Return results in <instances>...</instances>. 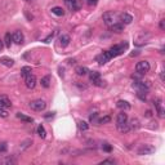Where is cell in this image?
Segmentation results:
<instances>
[{
    "instance_id": "39",
    "label": "cell",
    "mask_w": 165,
    "mask_h": 165,
    "mask_svg": "<svg viewBox=\"0 0 165 165\" xmlns=\"http://www.w3.org/2000/svg\"><path fill=\"white\" fill-rule=\"evenodd\" d=\"M53 116H54V112H48V114L45 115L46 119H50V117H53Z\"/></svg>"
},
{
    "instance_id": "19",
    "label": "cell",
    "mask_w": 165,
    "mask_h": 165,
    "mask_svg": "<svg viewBox=\"0 0 165 165\" xmlns=\"http://www.w3.org/2000/svg\"><path fill=\"white\" fill-rule=\"evenodd\" d=\"M121 21H123L124 25H129V23H132V21H133V17H132L130 14H128V13H123Z\"/></svg>"
},
{
    "instance_id": "37",
    "label": "cell",
    "mask_w": 165,
    "mask_h": 165,
    "mask_svg": "<svg viewBox=\"0 0 165 165\" xmlns=\"http://www.w3.org/2000/svg\"><path fill=\"white\" fill-rule=\"evenodd\" d=\"M85 1H87L89 5H97L98 0H85Z\"/></svg>"
},
{
    "instance_id": "41",
    "label": "cell",
    "mask_w": 165,
    "mask_h": 165,
    "mask_svg": "<svg viewBox=\"0 0 165 165\" xmlns=\"http://www.w3.org/2000/svg\"><path fill=\"white\" fill-rule=\"evenodd\" d=\"M68 63H70V65H72V63H75V59H70V61H68Z\"/></svg>"
},
{
    "instance_id": "1",
    "label": "cell",
    "mask_w": 165,
    "mask_h": 165,
    "mask_svg": "<svg viewBox=\"0 0 165 165\" xmlns=\"http://www.w3.org/2000/svg\"><path fill=\"white\" fill-rule=\"evenodd\" d=\"M126 49H128V43H120V44H116V45L111 46L108 53L111 54V57L114 58V57H117V56H120V54H123L124 50H126Z\"/></svg>"
},
{
    "instance_id": "10",
    "label": "cell",
    "mask_w": 165,
    "mask_h": 165,
    "mask_svg": "<svg viewBox=\"0 0 165 165\" xmlns=\"http://www.w3.org/2000/svg\"><path fill=\"white\" fill-rule=\"evenodd\" d=\"M153 104H155V107H156V111H158L159 116H160V117H164V108H163V101H161L160 98H156V100L153 101Z\"/></svg>"
},
{
    "instance_id": "27",
    "label": "cell",
    "mask_w": 165,
    "mask_h": 165,
    "mask_svg": "<svg viewBox=\"0 0 165 165\" xmlns=\"http://www.w3.org/2000/svg\"><path fill=\"white\" fill-rule=\"evenodd\" d=\"M111 121V116L110 115H106V116L101 117V119H98V125H103V124H108Z\"/></svg>"
},
{
    "instance_id": "20",
    "label": "cell",
    "mask_w": 165,
    "mask_h": 165,
    "mask_svg": "<svg viewBox=\"0 0 165 165\" xmlns=\"http://www.w3.org/2000/svg\"><path fill=\"white\" fill-rule=\"evenodd\" d=\"M116 106L119 107V108H121V110H129L130 108V104H129L126 101H123V100H120V101H117V103H116Z\"/></svg>"
},
{
    "instance_id": "33",
    "label": "cell",
    "mask_w": 165,
    "mask_h": 165,
    "mask_svg": "<svg viewBox=\"0 0 165 165\" xmlns=\"http://www.w3.org/2000/svg\"><path fill=\"white\" fill-rule=\"evenodd\" d=\"M100 164L101 165H103V164H115V160H114V159H106V160L101 161Z\"/></svg>"
},
{
    "instance_id": "35",
    "label": "cell",
    "mask_w": 165,
    "mask_h": 165,
    "mask_svg": "<svg viewBox=\"0 0 165 165\" xmlns=\"http://www.w3.org/2000/svg\"><path fill=\"white\" fill-rule=\"evenodd\" d=\"M32 143V141H30V139H27V141H25L23 143H22V146H21V148L22 150H23V148H26V147H29L30 145Z\"/></svg>"
},
{
    "instance_id": "31",
    "label": "cell",
    "mask_w": 165,
    "mask_h": 165,
    "mask_svg": "<svg viewBox=\"0 0 165 165\" xmlns=\"http://www.w3.org/2000/svg\"><path fill=\"white\" fill-rule=\"evenodd\" d=\"M8 116V110L5 107L0 106V117H7Z\"/></svg>"
},
{
    "instance_id": "36",
    "label": "cell",
    "mask_w": 165,
    "mask_h": 165,
    "mask_svg": "<svg viewBox=\"0 0 165 165\" xmlns=\"http://www.w3.org/2000/svg\"><path fill=\"white\" fill-rule=\"evenodd\" d=\"M5 151H7V143L1 142V143H0V152H5Z\"/></svg>"
},
{
    "instance_id": "18",
    "label": "cell",
    "mask_w": 165,
    "mask_h": 165,
    "mask_svg": "<svg viewBox=\"0 0 165 165\" xmlns=\"http://www.w3.org/2000/svg\"><path fill=\"white\" fill-rule=\"evenodd\" d=\"M58 40H59V44H61L62 46H67L68 44H70V41H71V39H70V36H68V35H61Z\"/></svg>"
},
{
    "instance_id": "34",
    "label": "cell",
    "mask_w": 165,
    "mask_h": 165,
    "mask_svg": "<svg viewBox=\"0 0 165 165\" xmlns=\"http://www.w3.org/2000/svg\"><path fill=\"white\" fill-rule=\"evenodd\" d=\"M54 35H56V31H53L50 35H48V38H45V39H44V41H45V43H49V41H50V40L54 38Z\"/></svg>"
},
{
    "instance_id": "2",
    "label": "cell",
    "mask_w": 165,
    "mask_h": 165,
    "mask_svg": "<svg viewBox=\"0 0 165 165\" xmlns=\"http://www.w3.org/2000/svg\"><path fill=\"white\" fill-rule=\"evenodd\" d=\"M102 20L108 27H111L112 25L117 23V17L114 12H104L103 16H102Z\"/></svg>"
},
{
    "instance_id": "4",
    "label": "cell",
    "mask_w": 165,
    "mask_h": 165,
    "mask_svg": "<svg viewBox=\"0 0 165 165\" xmlns=\"http://www.w3.org/2000/svg\"><path fill=\"white\" fill-rule=\"evenodd\" d=\"M150 68H151V66L147 61H139L136 65V71L139 74V75H145L146 72L150 71Z\"/></svg>"
},
{
    "instance_id": "42",
    "label": "cell",
    "mask_w": 165,
    "mask_h": 165,
    "mask_svg": "<svg viewBox=\"0 0 165 165\" xmlns=\"http://www.w3.org/2000/svg\"><path fill=\"white\" fill-rule=\"evenodd\" d=\"M25 1H27V3H30V1H34V0H25Z\"/></svg>"
},
{
    "instance_id": "25",
    "label": "cell",
    "mask_w": 165,
    "mask_h": 165,
    "mask_svg": "<svg viewBox=\"0 0 165 165\" xmlns=\"http://www.w3.org/2000/svg\"><path fill=\"white\" fill-rule=\"evenodd\" d=\"M117 130H119L120 133H128V132L130 130V128H129V124L125 123V124H123V125H119V126H117Z\"/></svg>"
},
{
    "instance_id": "11",
    "label": "cell",
    "mask_w": 165,
    "mask_h": 165,
    "mask_svg": "<svg viewBox=\"0 0 165 165\" xmlns=\"http://www.w3.org/2000/svg\"><path fill=\"white\" fill-rule=\"evenodd\" d=\"M65 1H66V5L68 7V9H71V10L80 9V4L78 3V0H65Z\"/></svg>"
},
{
    "instance_id": "14",
    "label": "cell",
    "mask_w": 165,
    "mask_h": 165,
    "mask_svg": "<svg viewBox=\"0 0 165 165\" xmlns=\"http://www.w3.org/2000/svg\"><path fill=\"white\" fill-rule=\"evenodd\" d=\"M0 63L7 66V67H12V66L14 65V61H13L12 58H9V57H1V58H0Z\"/></svg>"
},
{
    "instance_id": "26",
    "label": "cell",
    "mask_w": 165,
    "mask_h": 165,
    "mask_svg": "<svg viewBox=\"0 0 165 165\" xmlns=\"http://www.w3.org/2000/svg\"><path fill=\"white\" fill-rule=\"evenodd\" d=\"M78 126L81 132H85V130H88V128H89V124L87 121H84V120H80V121L78 123Z\"/></svg>"
},
{
    "instance_id": "12",
    "label": "cell",
    "mask_w": 165,
    "mask_h": 165,
    "mask_svg": "<svg viewBox=\"0 0 165 165\" xmlns=\"http://www.w3.org/2000/svg\"><path fill=\"white\" fill-rule=\"evenodd\" d=\"M12 39H13V41H14L16 44H22V43H23L25 36H23V34H22V31H16L14 34L12 35Z\"/></svg>"
},
{
    "instance_id": "22",
    "label": "cell",
    "mask_w": 165,
    "mask_h": 165,
    "mask_svg": "<svg viewBox=\"0 0 165 165\" xmlns=\"http://www.w3.org/2000/svg\"><path fill=\"white\" fill-rule=\"evenodd\" d=\"M31 72H32V70H31V67H30V66H23V67L21 68V75L23 76V78L29 76Z\"/></svg>"
},
{
    "instance_id": "29",
    "label": "cell",
    "mask_w": 165,
    "mask_h": 165,
    "mask_svg": "<svg viewBox=\"0 0 165 165\" xmlns=\"http://www.w3.org/2000/svg\"><path fill=\"white\" fill-rule=\"evenodd\" d=\"M129 128H130V130L132 129H138L139 128V121L137 119H133L130 121V124H129Z\"/></svg>"
},
{
    "instance_id": "17",
    "label": "cell",
    "mask_w": 165,
    "mask_h": 165,
    "mask_svg": "<svg viewBox=\"0 0 165 165\" xmlns=\"http://www.w3.org/2000/svg\"><path fill=\"white\" fill-rule=\"evenodd\" d=\"M75 72L78 74L79 76H84V75H88L89 70H88V67H85V66H79V67H76Z\"/></svg>"
},
{
    "instance_id": "28",
    "label": "cell",
    "mask_w": 165,
    "mask_h": 165,
    "mask_svg": "<svg viewBox=\"0 0 165 165\" xmlns=\"http://www.w3.org/2000/svg\"><path fill=\"white\" fill-rule=\"evenodd\" d=\"M38 134H39V136H40L43 139L46 138V132H45V129H44V126L41 125V124H40L39 126H38Z\"/></svg>"
},
{
    "instance_id": "23",
    "label": "cell",
    "mask_w": 165,
    "mask_h": 165,
    "mask_svg": "<svg viewBox=\"0 0 165 165\" xmlns=\"http://www.w3.org/2000/svg\"><path fill=\"white\" fill-rule=\"evenodd\" d=\"M52 13L58 16V17H62V16L65 14V10H63L61 7H54V8H52Z\"/></svg>"
},
{
    "instance_id": "13",
    "label": "cell",
    "mask_w": 165,
    "mask_h": 165,
    "mask_svg": "<svg viewBox=\"0 0 165 165\" xmlns=\"http://www.w3.org/2000/svg\"><path fill=\"white\" fill-rule=\"evenodd\" d=\"M0 106L9 108V107H12V102H10V100L7 95H0Z\"/></svg>"
},
{
    "instance_id": "24",
    "label": "cell",
    "mask_w": 165,
    "mask_h": 165,
    "mask_svg": "<svg viewBox=\"0 0 165 165\" xmlns=\"http://www.w3.org/2000/svg\"><path fill=\"white\" fill-rule=\"evenodd\" d=\"M12 41H13V39H12V35H10L9 32H7V34H5V36H4V43H5V46H7V48H10V45H12Z\"/></svg>"
},
{
    "instance_id": "30",
    "label": "cell",
    "mask_w": 165,
    "mask_h": 165,
    "mask_svg": "<svg viewBox=\"0 0 165 165\" xmlns=\"http://www.w3.org/2000/svg\"><path fill=\"white\" fill-rule=\"evenodd\" d=\"M89 120H90V123H93V124H95V125H98V114L90 115V116H89Z\"/></svg>"
},
{
    "instance_id": "6",
    "label": "cell",
    "mask_w": 165,
    "mask_h": 165,
    "mask_svg": "<svg viewBox=\"0 0 165 165\" xmlns=\"http://www.w3.org/2000/svg\"><path fill=\"white\" fill-rule=\"evenodd\" d=\"M155 152V147L153 146H150V145H143L141 148L138 150V155L139 156H145V155H151V153Z\"/></svg>"
},
{
    "instance_id": "38",
    "label": "cell",
    "mask_w": 165,
    "mask_h": 165,
    "mask_svg": "<svg viewBox=\"0 0 165 165\" xmlns=\"http://www.w3.org/2000/svg\"><path fill=\"white\" fill-rule=\"evenodd\" d=\"M159 26H160V30H163V31H164V30H165V20H161Z\"/></svg>"
},
{
    "instance_id": "21",
    "label": "cell",
    "mask_w": 165,
    "mask_h": 165,
    "mask_svg": "<svg viewBox=\"0 0 165 165\" xmlns=\"http://www.w3.org/2000/svg\"><path fill=\"white\" fill-rule=\"evenodd\" d=\"M17 117L20 120H22V121H25V123H32V121H34V119H32V117L26 116L25 114H21V112H18V114H17Z\"/></svg>"
},
{
    "instance_id": "16",
    "label": "cell",
    "mask_w": 165,
    "mask_h": 165,
    "mask_svg": "<svg viewBox=\"0 0 165 165\" xmlns=\"http://www.w3.org/2000/svg\"><path fill=\"white\" fill-rule=\"evenodd\" d=\"M50 82H52V79H50V76L49 75L41 78V80H40V84H41V87L43 88H49L50 87Z\"/></svg>"
},
{
    "instance_id": "5",
    "label": "cell",
    "mask_w": 165,
    "mask_h": 165,
    "mask_svg": "<svg viewBox=\"0 0 165 165\" xmlns=\"http://www.w3.org/2000/svg\"><path fill=\"white\" fill-rule=\"evenodd\" d=\"M89 79H90V81L93 82L94 85H97V87H103V82L102 80H101V74L100 72H97V71H89Z\"/></svg>"
},
{
    "instance_id": "15",
    "label": "cell",
    "mask_w": 165,
    "mask_h": 165,
    "mask_svg": "<svg viewBox=\"0 0 165 165\" xmlns=\"http://www.w3.org/2000/svg\"><path fill=\"white\" fill-rule=\"evenodd\" d=\"M110 30H111L112 32H116V34H120V32H123L124 31V26L121 23H115V25H112L111 27H110Z\"/></svg>"
},
{
    "instance_id": "7",
    "label": "cell",
    "mask_w": 165,
    "mask_h": 165,
    "mask_svg": "<svg viewBox=\"0 0 165 165\" xmlns=\"http://www.w3.org/2000/svg\"><path fill=\"white\" fill-rule=\"evenodd\" d=\"M25 84H26V87L29 88V89H34L35 85H36V76L30 74L29 76L25 78Z\"/></svg>"
},
{
    "instance_id": "3",
    "label": "cell",
    "mask_w": 165,
    "mask_h": 165,
    "mask_svg": "<svg viewBox=\"0 0 165 165\" xmlns=\"http://www.w3.org/2000/svg\"><path fill=\"white\" fill-rule=\"evenodd\" d=\"M45 107H46V103L44 100H35V101H32V102H30V108L36 111V112L44 111Z\"/></svg>"
},
{
    "instance_id": "32",
    "label": "cell",
    "mask_w": 165,
    "mask_h": 165,
    "mask_svg": "<svg viewBox=\"0 0 165 165\" xmlns=\"http://www.w3.org/2000/svg\"><path fill=\"white\" fill-rule=\"evenodd\" d=\"M102 150L106 151V152H111V151H112V146L110 143H103L102 145Z\"/></svg>"
},
{
    "instance_id": "8",
    "label": "cell",
    "mask_w": 165,
    "mask_h": 165,
    "mask_svg": "<svg viewBox=\"0 0 165 165\" xmlns=\"http://www.w3.org/2000/svg\"><path fill=\"white\" fill-rule=\"evenodd\" d=\"M112 57H111V54L108 53V50H106V52H103V53H101L100 56L97 57V62L100 63V65H104V63H107L111 59Z\"/></svg>"
},
{
    "instance_id": "40",
    "label": "cell",
    "mask_w": 165,
    "mask_h": 165,
    "mask_svg": "<svg viewBox=\"0 0 165 165\" xmlns=\"http://www.w3.org/2000/svg\"><path fill=\"white\" fill-rule=\"evenodd\" d=\"M146 116H151V111L148 110V111H146Z\"/></svg>"
},
{
    "instance_id": "9",
    "label": "cell",
    "mask_w": 165,
    "mask_h": 165,
    "mask_svg": "<svg viewBox=\"0 0 165 165\" xmlns=\"http://www.w3.org/2000/svg\"><path fill=\"white\" fill-rule=\"evenodd\" d=\"M125 123H128V114H125V111H121L116 116V126L123 125Z\"/></svg>"
}]
</instances>
